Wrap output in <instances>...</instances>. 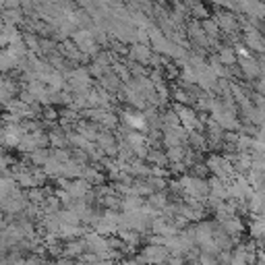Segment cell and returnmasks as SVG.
<instances>
[{
  "label": "cell",
  "mask_w": 265,
  "mask_h": 265,
  "mask_svg": "<svg viewBox=\"0 0 265 265\" xmlns=\"http://www.w3.org/2000/svg\"><path fill=\"white\" fill-rule=\"evenodd\" d=\"M141 255L145 257L147 263H158V265H164V261L168 259V249L166 247H160V245H145L141 249Z\"/></svg>",
  "instance_id": "6da1fadb"
},
{
  "label": "cell",
  "mask_w": 265,
  "mask_h": 265,
  "mask_svg": "<svg viewBox=\"0 0 265 265\" xmlns=\"http://www.w3.org/2000/svg\"><path fill=\"white\" fill-rule=\"evenodd\" d=\"M199 265H215V255H199Z\"/></svg>",
  "instance_id": "7a4b0ae2"
},
{
  "label": "cell",
  "mask_w": 265,
  "mask_h": 265,
  "mask_svg": "<svg viewBox=\"0 0 265 265\" xmlns=\"http://www.w3.org/2000/svg\"><path fill=\"white\" fill-rule=\"evenodd\" d=\"M219 58H222L224 64H232V62H234V52L226 48V50H222V56H219Z\"/></svg>",
  "instance_id": "3957f363"
},
{
  "label": "cell",
  "mask_w": 265,
  "mask_h": 265,
  "mask_svg": "<svg viewBox=\"0 0 265 265\" xmlns=\"http://www.w3.org/2000/svg\"><path fill=\"white\" fill-rule=\"evenodd\" d=\"M0 265H9V261H7V257H3V255H0Z\"/></svg>",
  "instance_id": "277c9868"
},
{
  "label": "cell",
  "mask_w": 265,
  "mask_h": 265,
  "mask_svg": "<svg viewBox=\"0 0 265 265\" xmlns=\"http://www.w3.org/2000/svg\"><path fill=\"white\" fill-rule=\"evenodd\" d=\"M147 265H158V263H147Z\"/></svg>",
  "instance_id": "5b68a950"
}]
</instances>
